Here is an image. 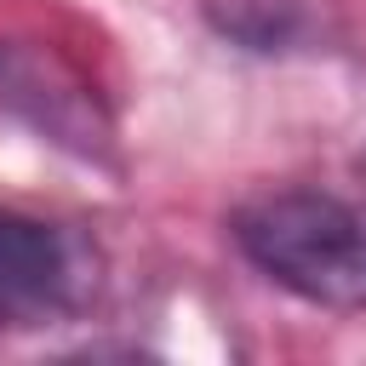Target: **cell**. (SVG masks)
Listing matches in <instances>:
<instances>
[{"label": "cell", "instance_id": "cell-4", "mask_svg": "<svg viewBox=\"0 0 366 366\" xmlns=\"http://www.w3.org/2000/svg\"><path fill=\"white\" fill-rule=\"evenodd\" d=\"M212 29L246 51H309L315 40H326V23L315 11V0H200Z\"/></svg>", "mask_w": 366, "mask_h": 366}, {"label": "cell", "instance_id": "cell-2", "mask_svg": "<svg viewBox=\"0 0 366 366\" xmlns=\"http://www.w3.org/2000/svg\"><path fill=\"white\" fill-rule=\"evenodd\" d=\"M0 109L74 160H114V114L97 80L40 34H0Z\"/></svg>", "mask_w": 366, "mask_h": 366}, {"label": "cell", "instance_id": "cell-3", "mask_svg": "<svg viewBox=\"0 0 366 366\" xmlns=\"http://www.w3.org/2000/svg\"><path fill=\"white\" fill-rule=\"evenodd\" d=\"M97 286V263L63 223L0 206V320L51 326L74 315Z\"/></svg>", "mask_w": 366, "mask_h": 366}, {"label": "cell", "instance_id": "cell-1", "mask_svg": "<svg viewBox=\"0 0 366 366\" xmlns=\"http://www.w3.org/2000/svg\"><path fill=\"white\" fill-rule=\"evenodd\" d=\"M229 240L280 292L366 315V200L337 189H263L234 206Z\"/></svg>", "mask_w": 366, "mask_h": 366}]
</instances>
